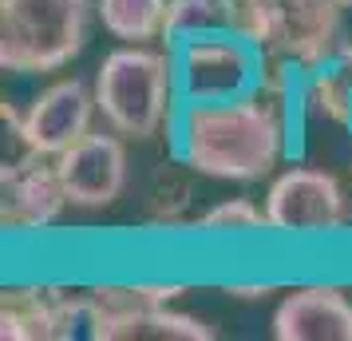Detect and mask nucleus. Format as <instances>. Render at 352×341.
I'll use <instances>...</instances> for the list:
<instances>
[{
	"label": "nucleus",
	"instance_id": "nucleus-7",
	"mask_svg": "<svg viewBox=\"0 0 352 341\" xmlns=\"http://www.w3.org/2000/svg\"><path fill=\"white\" fill-rule=\"evenodd\" d=\"M56 171L67 191V207L76 211H107L127 191L131 159L127 139L107 131H87L83 139L56 155Z\"/></svg>",
	"mask_w": 352,
	"mask_h": 341
},
{
	"label": "nucleus",
	"instance_id": "nucleus-20",
	"mask_svg": "<svg viewBox=\"0 0 352 341\" xmlns=\"http://www.w3.org/2000/svg\"><path fill=\"white\" fill-rule=\"evenodd\" d=\"M336 4H340V8H344V12H349V8H352V0H336Z\"/></svg>",
	"mask_w": 352,
	"mask_h": 341
},
{
	"label": "nucleus",
	"instance_id": "nucleus-1",
	"mask_svg": "<svg viewBox=\"0 0 352 341\" xmlns=\"http://www.w3.org/2000/svg\"><path fill=\"white\" fill-rule=\"evenodd\" d=\"M301 119V72L270 56L265 80L250 96L178 103L166 139L170 155L198 179L261 183L273 179L297 147L293 131Z\"/></svg>",
	"mask_w": 352,
	"mask_h": 341
},
{
	"label": "nucleus",
	"instance_id": "nucleus-21",
	"mask_svg": "<svg viewBox=\"0 0 352 341\" xmlns=\"http://www.w3.org/2000/svg\"><path fill=\"white\" fill-rule=\"evenodd\" d=\"M349 139H352V123H349Z\"/></svg>",
	"mask_w": 352,
	"mask_h": 341
},
{
	"label": "nucleus",
	"instance_id": "nucleus-4",
	"mask_svg": "<svg viewBox=\"0 0 352 341\" xmlns=\"http://www.w3.org/2000/svg\"><path fill=\"white\" fill-rule=\"evenodd\" d=\"M175 56L178 103H206V99H238L261 87L270 56L238 28L198 32L166 44Z\"/></svg>",
	"mask_w": 352,
	"mask_h": 341
},
{
	"label": "nucleus",
	"instance_id": "nucleus-18",
	"mask_svg": "<svg viewBox=\"0 0 352 341\" xmlns=\"http://www.w3.org/2000/svg\"><path fill=\"white\" fill-rule=\"evenodd\" d=\"M277 4H281V0H230L234 28H238L241 36H250V40L257 44V36H261V28H265L270 17L277 12Z\"/></svg>",
	"mask_w": 352,
	"mask_h": 341
},
{
	"label": "nucleus",
	"instance_id": "nucleus-13",
	"mask_svg": "<svg viewBox=\"0 0 352 341\" xmlns=\"http://www.w3.org/2000/svg\"><path fill=\"white\" fill-rule=\"evenodd\" d=\"M194 207V171L182 159L159 163L151 175L143 179V191H139V223L155 230H170L182 227L186 214Z\"/></svg>",
	"mask_w": 352,
	"mask_h": 341
},
{
	"label": "nucleus",
	"instance_id": "nucleus-8",
	"mask_svg": "<svg viewBox=\"0 0 352 341\" xmlns=\"http://www.w3.org/2000/svg\"><path fill=\"white\" fill-rule=\"evenodd\" d=\"M67 191L60 183L56 159L16 151L0 167V223L8 234H44L60 223Z\"/></svg>",
	"mask_w": 352,
	"mask_h": 341
},
{
	"label": "nucleus",
	"instance_id": "nucleus-19",
	"mask_svg": "<svg viewBox=\"0 0 352 341\" xmlns=\"http://www.w3.org/2000/svg\"><path fill=\"white\" fill-rule=\"evenodd\" d=\"M226 293L238 302H261V298L277 293V286L273 282H226Z\"/></svg>",
	"mask_w": 352,
	"mask_h": 341
},
{
	"label": "nucleus",
	"instance_id": "nucleus-15",
	"mask_svg": "<svg viewBox=\"0 0 352 341\" xmlns=\"http://www.w3.org/2000/svg\"><path fill=\"white\" fill-rule=\"evenodd\" d=\"M214 338H218V329L206 318L186 313V309H178L170 302V306H155L146 313H139L123 329L119 341H214Z\"/></svg>",
	"mask_w": 352,
	"mask_h": 341
},
{
	"label": "nucleus",
	"instance_id": "nucleus-6",
	"mask_svg": "<svg viewBox=\"0 0 352 341\" xmlns=\"http://www.w3.org/2000/svg\"><path fill=\"white\" fill-rule=\"evenodd\" d=\"M96 115V83H83L80 76L52 80L48 87H40L28 99L24 112H16L4 99V127L12 135L16 151H32V155H48V159H56L76 139H83Z\"/></svg>",
	"mask_w": 352,
	"mask_h": 341
},
{
	"label": "nucleus",
	"instance_id": "nucleus-11",
	"mask_svg": "<svg viewBox=\"0 0 352 341\" xmlns=\"http://www.w3.org/2000/svg\"><path fill=\"white\" fill-rule=\"evenodd\" d=\"M182 293V282H99L87 290V338L119 341L139 313L170 306Z\"/></svg>",
	"mask_w": 352,
	"mask_h": 341
},
{
	"label": "nucleus",
	"instance_id": "nucleus-5",
	"mask_svg": "<svg viewBox=\"0 0 352 341\" xmlns=\"http://www.w3.org/2000/svg\"><path fill=\"white\" fill-rule=\"evenodd\" d=\"M265 223L277 238H333L352 223V195L333 171L309 163L281 167L265 187Z\"/></svg>",
	"mask_w": 352,
	"mask_h": 341
},
{
	"label": "nucleus",
	"instance_id": "nucleus-12",
	"mask_svg": "<svg viewBox=\"0 0 352 341\" xmlns=\"http://www.w3.org/2000/svg\"><path fill=\"white\" fill-rule=\"evenodd\" d=\"M301 115L349 131L352 123V36L333 60L301 72Z\"/></svg>",
	"mask_w": 352,
	"mask_h": 341
},
{
	"label": "nucleus",
	"instance_id": "nucleus-16",
	"mask_svg": "<svg viewBox=\"0 0 352 341\" xmlns=\"http://www.w3.org/2000/svg\"><path fill=\"white\" fill-rule=\"evenodd\" d=\"M194 230L198 234H210V238H241V234H261L270 230L265 223V207L254 203L250 195H234L214 203L206 214L194 218Z\"/></svg>",
	"mask_w": 352,
	"mask_h": 341
},
{
	"label": "nucleus",
	"instance_id": "nucleus-3",
	"mask_svg": "<svg viewBox=\"0 0 352 341\" xmlns=\"http://www.w3.org/2000/svg\"><path fill=\"white\" fill-rule=\"evenodd\" d=\"M96 0H0V68L48 76L67 68L91 36Z\"/></svg>",
	"mask_w": 352,
	"mask_h": 341
},
{
	"label": "nucleus",
	"instance_id": "nucleus-2",
	"mask_svg": "<svg viewBox=\"0 0 352 341\" xmlns=\"http://www.w3.org/2000/svg\"><path fill=\"white\" fill-rule=\"evenodd\" d=\"M96 103L103 127L127 143H151L170 131L178 112V80L170 48L119 44L96 68Z\"/></svg>",
	"mask_w": 352,
	"mask_h": 341
},
{
	"label": "nucleus",
	"instance_id": "nucleus-9",
	"mask_svg": "<svg viewBox=\"0 0 352 341\" xmlns=\"http://www.w3.org/2000/svg\"><path fill=\"white\" fill-rule=\"evenodd\" d=\"M87 325V290L56 282L8 286L0 293V338L4 341H67Z\"/></svg>",
	"mask_w": 352,
	"mask_h": 341
},
{
	"label": "nucleus",
	"instance_id": "nucleus-17",
	"mask_svg": "<svg viewBox=\"0 0 352 341\" xmlns=\"http://www.w3.org/2000/svg\"><path fill=\"white\" fill-rule=\"evenodd\" d=\"M218 28H234L230 0H170L166 4V28H162L166 44L198 32H218Z\"/></svg>",
	"mask_w": 352,
	"mask_h": 341
},
{
	"label": "nucleus",
	"instance_id": "nucleus-14",
	"mask_svg": "<svg viewBox=\"0 0 352 341\" xmlns=\"http://www.w3.org/2000/svg\"><path fill=\"white\" fill-rule=\"evenodd\" d=\"M170 0H96L103 32L119 44H155L166 28Z\"/></svg>",
	"mask_w": 352,
	"mask_h": 341
},
{
	"label": "nucleus",
	"instance_id": "nucleus-10",
	"mask_svg": "<svg viewBox=\"0 0 352 341\" xmlns=\"http://www.w3.org/2000/svg\"><path fill=\"white\" fill-rule=\"evenodd\" d=\"M270 333L277 341H352V298L329 282L293 286L273 309Z\"/></svg>",
	"mask_w": 352,
	"mask_h": 341
}]
</instances>
